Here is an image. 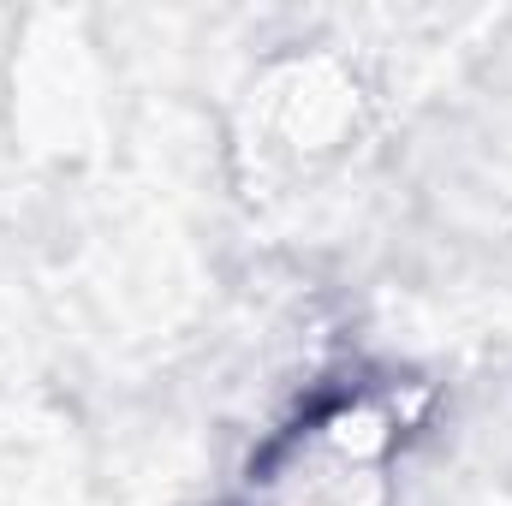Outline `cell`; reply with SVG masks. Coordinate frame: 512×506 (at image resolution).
Masks as SVG:
<instances>
[{"label": "cell", "mask_w": 512, "mask_h": 506, "mask_svg": "<svg viewBox=\"0 0 512 506\" xmlns=\"http://www.w3.org/2000/svg\"><path fill=\"white\" fill-rule=\"evenodd\" d=\"M423 417L429 387L411 376L322 381L256 435L233 506H399Z\"/></svg>", "instance_id": "cell-1"}, {"label": "cell", "mask_w": 512, "mask_h": 506, "mask_svg": "<svg viewBox=\"0 0 512 506\" xmlns=\"http://www.w3.org/2000/svg\"><path fill=\"white\" fill-rule=\"evenodd\" d=\"M370 84L364 72L334 54V48H292L274 54L256 72L251 96H245V155H251L256 179L268 185H298L316 179L328 167H340L364 131H370Z\"/></svg>", "instance_id": "cell-2"}]
</instances>
